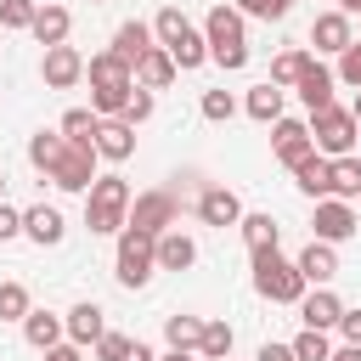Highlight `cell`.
Listing matches in <instances>:
<instances>
[{"mask_svg": "<svg viewBox=\"0 0 361 361\" xmlns=\"http://www.w3.org/2000/svg\"><path fill=\"white\" fill-rule=\"evenodd\" d=\"M248 17L237 6H209L203 17V39H209V62H220L226 73H243L248 68Z\"/></svg>", "mask_w": 361, "mask_h": 361, "instance_id": "cell-1", "label": "cell"}, {"mask_svg": "<svg viewBox=\"0 0 361 361\" xmlns=\"http://www.w3.org/2000/svg\"><path fill=\"white\" fill-rule=\"evenodd\" d=\"M85 226L90 237H118L130 226V180L124 175H96L85 192Z\"/></svg>", "mask_w": 361, "mask_h": 361, "instance_id": "cell-2", "label": "cell"}, {"mask_svg": "<svg viewBox=\"0 0 361 361\" xmlns=\"http://www.w3.org/2000/svg\"><path fill=\"white\" fill-rule=\"evenodd\" d=\"M254 293L271 305H299L305 299V276L293 259H282V248H254Z\"/></svg>", "mask_w": 361, "mask_h": 361, "instance_id": "cell-3", "label": "cell"}, {"mask_svg": "<svg viewBox=\"0 0 361 361\" xmlns=\"http://www.w3.org/2000/svg\"><path fill=\"white\" fill-rule=\"evenodd\" d=\"M305 130H310V147L322 152V158H350L355 152V135H361V124L350 118V107H322V113H310L305 118Z\"/></svg>", "mask_w": 361, "mask_h": 361, "instance_id": "cell-4", "label": "cell"}, {"mask_svg": "<svg viewBox=\"0 0 361 361\" xmlns=\"http://www.w3.org/2000/svg\"><path fill=\"white\" fill-rule=\"evenodd\" d=\"M152 243H158V237H147V231H135V226L118 231V254H113V276H118V288H147V282H152V271H158Z\"/></svg>", "mask_w": 361, "mask_h": 361, "instance_id": "cell-5", "label": "cell"}, {"mask_svg": "<svg viewBox=\"0 0 361 361\" xmlns=\"http://www.w3.org/2000/svg\"><path fill=\"white\" fill-rule=\"evenodd\" d=\"M130 226H135V231H147V237L175 231V226H180V203H175V192H164V186L135 192V197H130Z\"/></svg>", "mask_w": 361, "mask_h": 361, "instance_id": "cell-6", "label": "cell"}, {"mask_svg": "<svg viewBox=\"0 0 361 361\" xmlns=\"http://www.w3.org/2000/svg\"><path fill=\"white\" fill-rule=\"evenodd\" d=\"M310 231H316V243H350L355 231H361V214L350 209V203H338V197H322L316 203V214H310Z\"/></svg>", "mask_w": 361, "mask_h": 361, "instance_id": "cell-7", "label": "cell"}, {"mask_svg": "<svg viewBox=\"0 0 361 361\" xmlns=\"http://www.w3.org/2000/svg\"><path fill=\"white\" fill-rule=\"evenodd\" d=\"M45 180H56L62 192H90V180H96V147H62V158H56V169Z\"/></svg>", "mask_w": 361, "mask_h": 361, "instance_id": "cell-8", "label": "cell"}, {"mask_svg": "<svg viewBox=\"0 0 361 361\" xmlns=\"http://www.w3.org/2000/svg\"><path fill=\"white\" fill-rule=\"evenodd\" d=\"M39 79H45L51 90H73V85L85 79V56H79L73 45H51V51L39 56Z\"/></svg>", "mask_w": 361, "mask_h": 361, "instance_id": "cell-9", "label": "cell"}, {"mask_svg": "<svg viewBox=\"0 0 361 361\" xmlns=\"http://www.w3.org/2000/svg\"><path fill=\"white\" fill-rule=\"evenodd\" d=\"M293 265H299L305 288H333V276H338V248H333V243H316V237H310V243L299 248V259H293Z\"/></svg>", "mask_w": 361, "mask_h": 361, "instance_id": "cell-10", "label": "cell"}, {"mask_svg": "<svg viewBox=\"0 0 361 361\" xmlns=\"http://www.w3.org/2000/svg\"><path fill=\"white\" fill-rule=\"evenodd\" d=\"M271 152L293 169V164H305L316 147H310V130H305V118H276L271 124Z\"/></svg>", "mask_w": 361, "mask_h": 361, "instance_id": "cell-11", "label": "cell"}, {"mask_svg": "<svg viewBox=\"0 0 361 361\" xmlns=\"http://www.w3.org/2000/svg\"><path fill=\"white\" fill-rule=\"evenodd\" d=\"M23 237H28V243H39V248H56V243L68 237L62 209H56V203H34V209H23Z\"/></svg>", "mask_w": 361, "mask_h": 361, "instance_id": "cell-12", "label": "cell"}, {"mask_svg": "<svg viewBox=\"0 0 361 361\" xmlns=\"http://www.w3.org/2000/svg\"><path fill=\"white\" fill-rule=\"evenodd\" d=\"M338 316H344V299H338L333 288H305V299H299V322H305V327L333 333V327H338Z\"/></svg>", "mask_w": 361, "mask_h": 361, "instance_id": "cell-13", "label": "cell"}, {"mask_svg": "<svg viewBox=\"0 0 361 361\" xmlns=\"http://www.w3.org/2000/svg\"><path fill=\"white\" fill-rule=\"evenodd\" d=\"M62 333H68V344H79V350H90L102 333H107V316H102V305L96 299H79L68 316H62Z\"/></svg>", "mask_w": 361, "mask_h": 361, "instance_id": "cell-14", "label": "cell"}, {"mask_svg": "<svg viewBox=\"0 0 361 361\" xmlns=\"http://www.w3.org/2000/svg\"><path fill=\"white\" fill-rule=\"evenodd\" d=\"M197 220H203V226H220V231L237 226V220H243L237 192H231V186H203V192H197Z\"/></svg>", "mask_w": 361, "mask_h": 361, "instance_id": "cell-15", "label": "cell"}, {"mask_svg": "<svg viewBox=\"0 0 361 361\" xmlns=\"http://www.w3.org/2000/svg\"><path fill=\"white\" fill-rule=\"evenodd\" d=\"M350 39H355V23H350L338 6H333V11H322V17L310 23V45H316V51H327V56H338Z\"/></svg>", "mask_w": 361, "mask_h": 361, "instance_id": "cell-16", "label": "cell"}, {"mask_svg": "<svg viewBox=\"0 0 361 361\" xmlns=\"http://www.w3.org/2000/svg\"><path fill=\"white\" fill-rule=\"evenodd\" d=\"M152 45H158V39H152V23L130 17V23H118V28H113V45H107V51H113L118 62H130V68H135V62H141V51H152Z\"/></svg>", "mask_w": 361, "mask_h": 361, "instance_id": "cell-17", "label": "cell"}, {"mask_svg": "<svg viewBox=\"0 0 361 361\" xmlns=\"http://www.w3.org/2000/svg\"><path fill=\"white\" fill-rule=\"evenodd\" d=\"M130 73H135V90H169L180 68L169 62V51H164V45H152V51H141V62H135Z\"/></svg>", "mask_w": 361, "mask_h": 361, "instance_id": "cell-18", "label": "cell"}, {"mask_svg": "<svg viewBox=\"0 0 361 361\" xmlns=\"http://www.w3.org/2000/svg\"><path fill=\"white\" fill-rule=\"evenodd\" d=\"M152 259H158V271H192V265H197V243L175 226V231H164V237L152 243Z\"/></svg>", "mask_w": 361, "mask_h": 361, "instance_id": "cell-19", "label": "cell"}, {"mask_svg": "<svg viewBox=\"0 0 361 361\" xmlns=\"http://www.w3.org/2000/svg\"><path fill=\"white\" fill-rule=\"evenodd\" d=\"M130 152H135V130H130L124 118H102V124H96V158L124 164Z\"/></svg>", "mask_w": 361, "mask_h": 361, "instance_id": "cell-20", "label": "cell"}, {"mask_svg": "<svg viewBox=\"0 0 361 361\" xmlns=\"http://www.w3.org/2000/svg\"><path fill=\"white\" fill-rule=\"evenodd\" d=\"M293 186L305 192V197H333V158H322V152H310L305 164H293Z\"/></svg>", "mask_w": 361, "mask_h": 361, "instance_id": "cell-21", "label": "cell"}, {"mask_svg": "<svg viewBox=\"0 0 361 361\" xmlns=\"http://www.w3.org/2000/svg\"><path fill=\"white\" fill-rule=\"evenodd\" d=\"M333 85H338V79H333V68H322V62H310V68H305V79H299L293 90H299V102H305V113H322V107H333Z\"/></svg>", "mask_w": 361, "mask_h": 361, "instance_id": "cell-22", "label": "cell"}, {"mask_svg": "<svg viewBox=\"0 0 361 361\" xmlns=\"http://www.w3.org/2000/svg\"><path fill=\"white\" fill-rule=\"evenodd\" d=\"M68 28H73V11H68V6H39L28 34H34V39L51 51V45H68Z\"/></svg>", "mask_w": 361, "mask_h": 361, "instance_id": "cell-23", "label": "cell"}, {"mask_svg": "<svg viewBox=\"0 0 361 361\" xmlns=\"http://www.w3.org/2000/svg\"><path fill=\"white\" fill-rule=\"evenodd\" d=\"M85 79H90V90H113V85H135V73H130V62H118L113 51H96V56L85 62Z\"/></svg>", "mask_w": 361, "mask_h": 361, "instance_id": "cell-24", "label": "cell"}, {"mask_svg": "<svg viewBox=\"0 0 361 361\" xmlns=\"http://www.w3.org/2000/svg\"><path fill=\"white\" fill-rule=\"evenodd\" d=\"M282 102H288V90L265 79V85H254V90L243 96V113H248L254 124H276V118H282Z\"/></svg>", "mask_w": 361, "mask_h": 361, "instance_id": "cell-25", "label": "cell"}, {"mask_svg": "<svg viewBox=\"0 0 361 361\" xmlns=\"http://www.w3.org/2000/svg\"><path fill=\"white\" fill-rule=\"evenodd\" d=\"M23 338L45 355V350H56L68 333H62V316H51V310H28V316H23Z\"/></svg>", "mask_w": 361, "mask_h": 361, "instance_id": "cell-26", "label": "cell"}, {"mask_svg": "<svg viewBox=\"0 0 361 361\" xmlns=\"http://www.w3.org/2000/svg\"><path fill=\"white\" fill-rule=\"evenodd\" d=\"M96 124H102V118H96L90 107H68L62 124H56V135H62L68 147H96Z\"/></svg>", "mask_w": 361, "mask_h": 361, "instance_id": "cell-27", "label": "cell"}, {"mask_svg": "<svg viewBox=\"0 0 361 361\" xmlns=\"http://www.w3.org/2000/svg\"><path fill=\"white\" fill-rule=\"evenodd\" d=\"M237 231H243V243H248V254H254V248H276V243H282V226H276L271 214H259V209H254V214L243 209V220H237Z\"/></svg>", "mask_w": 361, "mask_h": 361, "instance_id": "cell-28", "label": "cell"}, {"mask_svg": "<svg viewBox=\"0 0 361 361\" xmlns=\"http://www.w3.org/2000/svg\"><path fill=\"white\" fill-rule=\"evenodd\" d=\"M169 62L180 68V73H192V68H203L209 62V39H203V28H186L175 45H169Z\"/></svg>", "mask_w": 361, "mask_h": 361, "instance_id": "cell-29", "label": "cell"}, {"mask_svg": "<svg viewBox=\"0 0 361 361\" xmlns=\"http://www.w3.org/2000/svg\"><path fill=\"white\" fill-rule=\"evenodd\" d=\"M310 62H316V51H299V45H293V51H282V56L271 62V85L293 90V85L305 79V68H310Z\"/></svg>", "mask_w": 361, "mask_h": 361, "instance_id": "cell-30", "label": "cell"}, {"mask_svg": "<svg viewBox=\"0 0 361 361\" xmlns=\"http://www.w3.org/2000/svg\"><path fill=\"white\" fill-rule=\"evenodd\" d=\"M164 338H169V350H186V355H197L203 316H169V322H164Z\"/></svg>", "mask_w": 361, "mask_h": 361, "instance_id": "cell-31", "label": "cell"}, {"mask_svg": "<svg viewBox=\"0 0 361 361\" xmlns=\"http://www.w3.org/2000/svg\"><path fill=\"white\" fill-rule=\"evenodd\" d=\"M62 147H68V141H62L56 130H39V135L28 141V164H34L39 175H51V169H56V158H62Z\"/></svg>", "mask_w": 361, "mask_h": 361, "instance_id": "cell-32", "label": "cell"}, {"mask_svg": "<svg viewBox=\"0 0 361 361\" xmlns=\"http://www.w3.org/2000/svg\"><path fill=\"white\" fill-rule=\"evenodd\" d=\"M231 338H237V333H231L226 322H203V338H197V355H203V361H231Z\"/></svg>", "mask_w": 361, "mask_h": 361, "instance_id": "cell-33", "label": "cell"}, {"mask_svg": "<svg viewBox=\"0 0 361 361\" xmlns=\"http://www.w3.org/2000/svg\"><path fill=\"white\" fill-rule=\"evenodd\" d=\"M333 197H338V203L361 197V158H355V152H350V158H333Z\"/></svg>", "mask_w": 361, "mask_h": 361, "instance_id": "cell-34", "label": "cell"}, {"mask_svg": "<svg viewBox=\"0 0 361 361\" xmlns=\"http://www.w3.org/2000/svg\"><path fill=\"white\" fill-rule=\"evenodd\" d=\"M186 28H192V17H186V11H180V6H164V11H158V17H152V39H158V45H164V51H169V45H175V39H180V34H186Z\"/></svg>", "mask_w": 361, "mask_h": 361, "instance_id": "cell-35", "label": "cell"}, {"mask_svg": "<svg viewBox=\"0 0 361 361\" xmlns=\"http://www.w3.org/2000/svg\"><path fill=\"white\" fill-rule=\"evenodd\" d=\"M28 310H34L28 288H23V282H0V322H17V327H23Z\"/></svg>", "mask_w": 361, "mask_h": 361, "instance_id": "cell-36", "label": "cell"}, {"mask_svg": "<svg viewBox=\"0 0 361 361\" xmlns=\"http://www.w3.org/2000/svg\"><path fill=\"white\" fill-rule=\"evenodd\" d=\"M288 350H293V361H327V355H333V338L316 333V327H299V338H293Z\"/></svg>", "mask_w": 361, "mask_h": 361, "instance_id": "cell-37", "label": "cell"}, {"mask_svg": "<svg viewBox=\"0 0 361 361\" xmlns=\"http://www.w3.org/2000/svg\"><path fill=\"white\" fill-rule=\"evenodd\" d=\"M130 90H135V85H113V90H90V113H96V118H118V113H124V102H130Z\"/></svg>", "mask_w": 361, "mask_h": 361, "instance_id": "cell-38", "label": "cell"}, {"mask_svg": "<svg viewBox=\"0 0 361 361\" xmlns=\"http://www.w3.org/2000/svg\"><path fill=\"white\" fill-rule=\"evenodd\" d=\"M197 113H203L209 124H231V113H237V96H231V90H203Z\"/></svg>", "mask_w": 361, "mask_h": 361, "instance_id": "cell-39", "label": "cell"}, {"mask_svg": "<svg viewBox=\"0 0 361 361\" xmlns=\"http://www.w3.org/2000/svg\"><path fill=\"white\" fill-rule=\"evenodd\" d=\"M34 0H0V28H11V34H28L34 28Z\"/></svg>", "mask_w": 361, "mask_h": 361, "instance_id": "cell-40", "label": "cell"}, {"mask_svg": "<svg viewBox=\"0 0 361 361\" xmlns=\"http://www.w3.org/2000/svg\"><path fill=\"white\" fill-rule=\"evenodd\" d=\"M130 344H135L130 333H102L90 350H96V361H130Z\"/></svg>", "mask_w": 361, "mask_h": 361, "instance_id": "cell-41", "label": "cell"}, {"mask_svg": "<svg viewBox=\"0 0 361 361\" xmlns=\"http://www.w3.org/2000/svg\"><path fill=\"white\" fill-rule=\"evenodd\" d=\"M333 79H344L350 90H361V39H350L344 51H338V73Z\"/></svg>", "mask_w": 361, "mask_h": 361, "instance_id": "cell-42", "label": "cell"}, {"mask_svg": "<svg viewBox=\"0 0 361 361\" xmlns=\"http://www.w3.org/2000/svg\"><path fill=\"white\" fill-rule=\"evenodd\" d=\"M152 107H158V102H152V90H130V102H124V113H118V118L135 130V124H147V118H152Z\"/></svg>", "mask_w": 361, "mask_h": 361, "instance_id": "cell-43", "label": "cell"}, {"mask_svg": "<svg viewBox=\"0 0 361 361\" xmlns=\"http://www.w3.org/2000/svg\"><path fill=\"white\" fill-rule=\"evenodd\" d=\"M333 333H338L344 344H361V305H355V310L344 305V316H338V327H333Z\"/></svg>", "mask_w": 361, "mask_h": 361, "instance_id": "cell-44", "label": "cell"}, {"mask_svg": "<svg viewBox=\"0 0 361 361\" xmlns=\"http://www.w3.org/2000/svg\"><path fill=\"white\" fill-rule=\"evenodd\" d=\"M11 237H23V209L0 203V243H11Z\"/></svg>", "mask_w": 361, "mask_h": 361, "instance_id": "cell-45", "label": "cell"}, {"mask_svg": "<svg viewBox=\"0 0 361 361\" xmlns=\"http://www.w3.org/2000/svg\"><path fill=\"white\" fill-rule=\"evenodd\" d=\"M254 361H293V350H288V344H276V338H271V344H259V355H254Z\"/></svg>", "mask_w": 361, "mask_h": 361, "instance_id": "cell-46", "label": "cell"}, {"mask_svg": "<svg viewBox=\"0 0 361 361\" xmlns=\"http://www.w3.org/2000/svg\"><path fill=\"white\" fill-rule=\"evenodd\" d=\"M45 361H85V350H79V344H68V338H62V344H56V350H45Z\"/></svg>", "mask_w": 361, "mask_h": 361, "instance_id": "cell-47", "label": "cell"}, {"mask_svg": "<svg viewBox=\"0 0 361 361\" xmlns=\"http://www.w3.org/2000/svg\"><path fill=\"white\" fill-rule=\"evenodd\" d=\"M293 11V0H265V23H276V17H288Z\"/></svg>", "mask_w": 361, "mask_h": 361, "instance_id": "cell-48", "label": "cell"}, {"mask_svg": "<svg viewBox=\"0 0 361 361\" xmlns=\"http://www.w3.org/2000/svg\"><path fill=\"white\" fill-rule=\"evenodd\" d=\"M231 6H237L243 17H265V0H231Z\"/></svg>", "mask_w": 361, "mask_h": 361, "instance_id": "cell-49", "label": "cell"}, {"mask_svg": "<svg viewBox=\"0 0 361 361\" xmlns=\"http://www.w3.org/2000/svg\"><path fill=\"white\" fill-rule=\"evenodd\" d=\"M130 361H158V355H152V344H141V338H135V344H130Z\"/></svg>", "mask_w": 361, "mask_h": 361, "instance_id": "cell-50", "label": "cell"}, {"mask_svg": "<svg viewBox=\"0 0 361 361\" xmlns=\"http://www.w3.org/2000/svg\"><path fill=\"white\" fill-rule=\"evenodd\" d=\"M327 361H361V344H344V350H333Z\"/></svg>", "mask_w": 361, "mask_h": 361, "instance_id": "cell-51", "label": "cell"}, {"mask_svg": "<svg viewBox=\"0 0 361 361\" xmlns=\"http://www.w3.org/2000/svg\"><path fill=\"white\" fill-rule=\"evenodd\" d=\"M338 11L344 17H361V0H338Z\"/></svg>", "mask_w": 361, "mask_h": 361, "instance_id": "cell-52", "label": "cell"}, {"mask_svg": "<svg viewBox=\"0 0 361 361\" xmlns=\"http://www.w3.org/2000/svg\"><path fill=\"white\" fill-rule=\"evenodd\" d=\"M350 118H355V124H361V90H355V102H350Z\"/></svg>", "mask_w": 361, "mask_h": 361, "instance_id": "cell-53", "label": "cell"}, {"mask_svg": "<svg viewBox=\"0 0 361 361\" xmlns=\"http://www.w3.org/2000/svg\"><path fill=\"white\" fill-rule=\"evenodd\" d=\"M158 361H192V355H186V350H169V355H158Z\"/></svg>", "mask_w": 361, "mask_h": 361, "instance_id": "cell-54", "label": "cell"}, {"mask_svg": "<svg viewBox=\"0 0 361 361\" xmlns=\"http://www.w3.org/2000/svg\"><path fill=\"white\" fill-rule=\"evenodd\" d=\"M0 203H6V175H0Z\"/></svg>", "mask_w": 361, "mask_h": 361, "instance_id": "cell-55", "label": "cell"}, {"mask_svg": "<svg viewBox=\"0 0 361 361\" xmlns=\"http://www.w3.org/2000/svg\"><path fill=\"white\" fill-rule=\"evenodd\" d=\"M90 6H107V0H90Z\"/></svg>", "mask_w": 361, "mask_h": 361, "instance_id": "cell-56", "label": "cell"}, {"mask_svg": "<svg viewBox=\"0 0 361 361\" xmlns=\"http://www.w3.org/2000/svg\"><path fill=\"white\" fill-rule=\"evenodd\" d=\"M355 214H361V209H355Z\"/></svg>", "mask_w": 361, "mask_h": 361, "instance_id": "cell-57", "label": "cell"}]
</instances>
